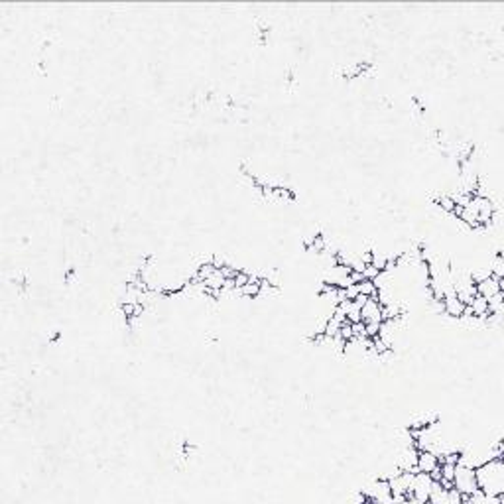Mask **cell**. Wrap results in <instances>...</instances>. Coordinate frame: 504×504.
<instances>
[{
    "label": "cell",
    "instance_id": "6da1fadb",
    "mask_svg": "<svg viewBox=\"0 0 504 504\" xmlns=\"http://www.w3.org/2000/svg\"><path fill=\"white\" fill-rule=\"evenodd\" d=\"M477 486L486 496H498L504 492V461L498 457H490L475 467Z\"/></svg>",
    "mask_w": 504,
    "mask_h": 504
},
{
    "label": "cell",
    "instance_id": "7a4b0ae2",
    "mask_svg": "<svg viewBox=\"0 0 504 504\" xmlns=\"http://www.w3.org/2000/svg\"><path fill=\"white\" fill-rule=\"evenodd\" d=\"M360 319L364 323H382V303H380V300L368 298L366 303L360 307Z\"/></svg>",
    "mask_w": 504,
    "mask_h": 504
},
{
    "label": "cell",
    "instance_id": "3957f363",
    "mask_svg": "<svg viewBox=\"0 0 504 504\" xmlns=\"http://www.w3.org/2000/svg\"><path fill=\"white\" fill-rule=\"evenodd\" d=\"M498 292H504V280H496L492 276H486L482 278L480 282H477V296H482V298H490Z\"/></svg>",
    "mask_w": 504,
    "mask_h": 504
},
{
    "label": "cell",
    "instance_id": "277c9868",
    "mask_svg": "<svg viewBox=\"0 0 504 504\" xmlns=\"http://www.w3.org/2000/svg\"><path fill=\"white\" fill-rule=\"evenodd\" d=\"M435 465H437L435 451H431V449H422V451H418V455H416V467L420 469V473H429Z\"/></svg>",
    "mask_w": 504,
    "mask_h": 504
},
{
    "label": "cell",
    "instance_id": "5b68a950",
    "mask_svg": "<svg viewBox=\"0 0 504 504\" xmlns=\"http://www.w3.org/2000/svg\"><path fill=\"white\" fill-rule=\"evenodd\" d=\"M260 286H262V278L250 276L248 284H246L244 288H240L238 292H240L244 298H258V296H260Z\"/></svg>",
    "mask_w": 504,
    "mask_h": 504
},
{
    "label": "cell",
    "instance_id": "8992f818",
    "mask_svg": "<svg viewBox=\"0 0 504 504\" xmlns=\"http://www.w3.org/2000/svg\"><path fill=\"white\" fill-rule=\"evenodd\" d=\"M490 270V276L496 278V280H504V258H502V252L498 250L496 252V258L492 262V266L488 268Z\"/></svg>",
    "mask_w": 504,
    "mask_h": 504
},
{
    "label": "cell",
    "instance_id": "52a82bcc",
    "mask_svg": "<svg viewBox=\"0 0 504 504\" xmlns=\"http://www.w3.org/2000/svg\"><path fill=\"white\" fill-rule=\"evenodd\" d=\"M437 205L441 207V211H445V213H449V215H451V211L455 209V201L451 199V195H441V197H437Z\"/></svg>",
    "mask_w": 504,
    "mask_h": 504
},
{
    "label": "cell",
    "instance_id": "ba28073f",
    "mask_svg": "<svg viewBox=\"0 0 504 504\" xmlns=\"http://www.w3.org/2000/svg\"><path fill=\"white\" fill-rule=\"evenodd\" d=\"M248 280H250V274H248V272H244V270H238V272H236V276H234V290L238 292L240 288H244V286L248 284Z\"/></svg>",
    "mask_w": 504,
    "mask_h": 504
},
{
    "label": "cell",
    "instance_id": "9c48e42d",
    "mask_svg": "<svg viewBox=\"0 0 504 504\" xmlns=\"http://www.w3.org/2000/svg\"><path fill=\"white\" fill-rule=\"evenodd\" d=\"M455 467H457V465H453V463H443V465H439V469H441V479L453 480V479H455Z\"/></svg>",
    "mask_w": 504,
    "mask_h": 504
},
{
    "label": "cell",
    "instance_id": "30bf717a",
    "mask_svg": "<svg viewBox=\"0 0 504 504\" xmlns=\"http://www.w3.org/2000/svg\"><path fill=\"white\" fill-rule=\"evenodd\" d=\"M347 321H349V323H358V321H362V319H360V307H356L354 303H351V307H349V311H347Z\"/></svg>",
    "mask_w": 504,
    "mask_h": 504
},
{
    "label": "cell",
    "instance_id": "8fae6325",
    "mask_svg": "<svg viewBox=\"0 0 504 504\" xmlns=\"http://www.w3.org/2000/svg\"><path fill=\"white\" fill-rule=\"evenodd\" d=\"M380 274H382V272L378 270V268H374L372 264H364V268H362V276H364L366 280H376Z\"/></svg>",
    "mask_w": 504,
    "mask_h": 504
}]
</instances>
